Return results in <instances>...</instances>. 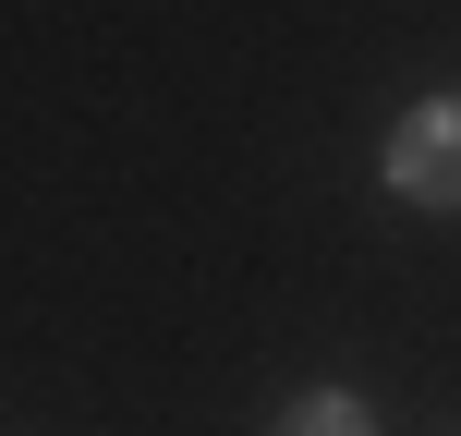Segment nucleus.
<instances>
[{"label":"nucleus","instance_id":"nucleus-1","mask_svg":"<svg viewBox=\"0 0 461 436\" xmlns=\"http://www.w3.org/2000/svg\"><path fill=\"white\" fill-rule=\"evenodd\" d=\"M389 194L401 207H461V97H425V110L389 121Z\"/></svg>","mask_w":461,"mask_h":436},{"label":"nucleus","instance_id":"nucleus-2","mask_svg":"<svg viewBox=\"0 0 461 436\" xmlns=\"http://www.w3.org/2000/svg\"><path fill=\"white\" fill-rule=\"evenodd\" d=\"M279 436H376V413H365L352 388H303L292 413H279Z\"/></svg>","mask_w":461,"mask_h":436}]
</instances>
